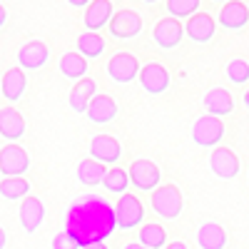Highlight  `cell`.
Here are the masks:
<instances>
[{
	"instance_id": "cell-1",
	"label": "cell",
	"mask_w": 249,
	"mask_h": 249,
	"mask_svg": "<svg viewBox=\"0 0 249 249\" xmlns=\"http://www.w3.org/2000/svg\"><path fill=\"white\" fill-rule=\"evenodd\" d=\"M117 227V210L97 195L80 197L65 217V232L80 244V249L100 244L112 237Z\"/></svg>"
},
{
	"instance_id": "cell-2",
	"label": "cell",
	"mask_w": 249,
	"mask_h": 249,
	"mask_svg": "<svg viewBox=\"0 0 249 249\" xmlns=\"http://www.w3.org/2000/svg\"><path fill=\"white\" fill-rule=\"evenodd\" d=\"M152 210L157 217L162 219H177L184 210V199L182 192L177 190L175 184H164L160 190L152 192Z\"/></svg>"
},
{
	"instance_id": "cell-3",
	"label": "cell",
	"mask_w": 249,
	"mask_h": 249,
	"mask_svg": "<svg viewBox=\"0 0 249 249\" xmlns=\"http://www.w3.org/2000/svg\"><path fill=\"white\" fill-rule=\"evenodd\" d=\"M192 140L197 147H217L224 140V122L214 115H202L195 124H192Z\"/></svg>"
},
{
	"instance_id": "cell-4",
	"label": "cell",
	"mask_w": 249,
	"mask_h": 249,
	"mask_svg": "<svg viewBox=\"0 0 249 249\" xmlns=\"http://www.w3.org/2000/svg\"><path fill=\"white\" fill-rule=\"evenodd\" d=\"M140 72H142V65L132 53H117L107 62V75L117 85H127V82L137 80Z\"/></svg>"
},
{
	"instance_id": "cell-5",
	"label": "cell",
	"mask_w": 249,
	"mask_h": 249,
	"mask_svg": "<svg viewBox=\"0 0 249 249\" xmlns=\"http://www.w3.org/2000/svg\"><path fill=\"white\" fill-rule=\"evenodd\" d=\"M130 179H132V187L140 192H155L160 190V167L152 162V160H135L130 164Z\"/></svg>"
},
{
	"instance_id": "cell-6",
	"label": "cell",
	"mask_w": 249,
	"mask_h": 249,
	"mask_svg": "<svg viewBox=\"0 0 249 249\" xmlns=\"http://www.w3.org/2000/svg\"><path fill=\"white\" fill-rule=\"evenodd\" d=\"M30 170V157L20 144H5L0 150V175L3 177H23Z\"/></svg>"
},
{
	"instance_id": "cell-7",
	"label": "cell",
	"mask_w": 249,
	"mask_h": 249,
	"mask_svg": "<svg viewBox=\"0 0 249 249\" xmlns=\"http://www.w3.org/2000/svg\"><path fill=\"white\" fill-rule=\"evenodd\" d=\"M115 210H117V227H120V230H135V227H140L142 219H144L142 202L135 195H130V192L120 195Z\"/></svg>"
},
{
	"instance_id": "cell-8",
	"label": "cell",
	"mask_w": 249,
	"mask_h": 249,
	"mask_svg": "<svg viewBox=\"0 0 249 249\" xmlns=\"http://www.w3.org/2000/svg\"><path fill=\"white\" fill-rule=\"evenodd\" d=\"M18 65L23 68V70H40V68H45L48 65V60H50V48L43 43V40H30V43L25 45H20L18 50Z\"/></svg>"
},
{
	"instance_id": "cell-9",
	"label": "cell",
	"mask_w": 249,
	"mask_h": 249,
	"mask_svg": "<svg viewBox=\"0 0 249 249\" xmlns=\"http://www.w3.org/2000/svg\"><path fill=\"white\" fill-rule=\"evenodd\" d=\"M152 37H155L157 48H162V50H175V48L182 43V37H184V25L179 23L177 18L167 15V18H162L160 23L155 25Z\"/></svg>"
},
{
	"instance_id": "cell-10",
	"label": "cell",
	"mask_w": 249,
	"mask_h": 249,
	"mask_svg": "<svg viewBox=\"0 0 249 249\" xmlns=\"http://www.w3.org/2000/svg\"><path fill=\"white\" fill-rule=\"evenodd\" d=\"M140 85L142 90L147 92V95H162V92H167L170 88V72L164 70L160 62H150V65H142V72H140Z\"/></svg>"
},
{
	"instance_id": "cell-11",
	"label": "cell",
	"mask_w": 249,
	"mask_h": 249,
	"mask_svg": "<svg viewBox=\"0 0 249 249\" xmlns=\"http://www.w3.org/2000/svg\"><path fill=\"white\" fill-rule=\"evenodd\" d=\"M210 170L219 179H234L239 175V157L230 147H214L210 155Z\"/></svg>"
},
{
	"instance_id": "cell-12",
	"label": "cell",
	"mask_w": 249,
	"mask_h": 249,
	"mask_svg": "<svg viewBox=\"0 0 249 249\" xmlns=\"http://www.w3.org/2000/svg\"><path fill=\"white\" fill-rule=\"evenodd\" d=\"M110 33L117 37V40H132L142 33V18L140 13L124 8L120 13H115L112 23H110Z\"/></svg>"
},
{
	"instance_id": "cell-13",
	"label": "cell",
	"mask_w": 249,
	"mask_h": 249,
	"mask_svg": "<svg viewBox=\"0 0 249 249\" xmlns=\"http://www.w3.org/2000/svg\"><path fill=\"white\" fill-rule=\"evenodd\" d=\"M90 157L102 164H115L122 157V144L112 135H95L90 142Z\"/></svg>"
},
{
	"instance_id": "cell-14",
	"label": "cell",
	"mask_w": 249,
	"mask_h": 249,
	"mask_svg": "<svg viewBox=\"0 0 249 249\" xmlns=\"http://www.w3.org/2000/svg\"><path fill=\"white\" fill-rule=\"evenodd\" d=\"M112 18H115L112 0H92V3L85 8V18H82V23H85V28L90 33H97L105 25H110Z\"/></svg>"
},
{
	"instance_id": "cell-15",
	"label": "cell",
	"mask_w": 249,
	"mask_h": 249,
	"mask_svg": "<svg viewBox=\"0 0 249 249\" xmlns=\"http://www.w3.org/2000/svg\"><path fill=\"white\" fill-rule=\"evenodd\" d=\"M18 219H20V227L28 232V234H35L40 230V224H43L45 219V207L43 202H40L37 197H25L23 204H20V210H18Z\"/></svg>"
},
{
	"instance_id": "cell-16",
	"label": "cell",
	"mask_w": 249,
	"mask_h": 249,
	"mask_svg": "<svg viewBox=\"0 0 249 249\" xmlns=\"http://www.w3.org/2000/svg\"><path fill=\"white\" fill-rule=\"evenodd\" d=\"M217 20H219V25L227 28V30H242L249 23V8L242 3V0H230V3L222 5Z\"/></svg>"
},
{
	"instance_id": "cell-17",
	"label": "cell",
	"mask_w": 249,
	"mask_h": 249,
	"mask_svg": "<svg viewBox=\"0 0 249 249\" xmlns=\"http://www.w3.org/2000/svg\"><path fill=\"white\" fill-rule=\"evenodd\" d=\"M214 30H217V23L210 13H197L187 20V25H184V33L190 35V40H195V43H210L214 37Z\"/></svg>"
},
{
	"instance_id": "cell-18",
	"label": "cell",
	"mask_w": 249,
	"mask_h": 249,
	"mask_svg": "<svg viewBox=\"0 0 249 249\" xmlns=\"http://www.w3.org/2000/svg\"><path fill=\"white\" fill-rule=\"evenodd\" d=\"M25 88H28V80H25V70L23 68H10V70L3 72L0 92H3V100H8L10 105L25 95Z\"/></svg>"
},
{
	"instance_id": "cell-19",
	"label": "cell",
	"mask_w": 249,
	"mask_h": 249,
	"mask_svg": "<svg viewBox=\"0 0 249 249\" xmlns=\"http://www.w3.org/2000/svg\"><path fill=\"white\" fill-rule=\"evenodd\" d=\"M202 105H204L207 115L227 117V115H232V110H234V100H232V95L227 92L224 88H212L210 92H204Z\"/></svg>"
},
{
	"instance_id": "cell-20",
	"label": "cell",
	"mask_w": 249,
	"mask_h": 249,
	"mask_svg": "<svg viewBox=\"0 0 249 249\" xmlns=\"http://www.w3.org/2000/svg\"><path fill=\"white\" fill-rule=\"evenodd\" d=\"M95 95H97V82L92 77L77 80L75 88L70 90V107H72V112H77V115L88 112V107H90V102H92Z\"/></svg>"
},
{
	"instance_id": "cell-21",
	"label": "cell",
	"mask_w": 249,
	"mask_h": 249,
	"mask_svg": "<svg viewBox=\"0 0 249 249\" xmlns=\"http://www.w3.org/2000/svg\"><path fill=\"white\" fill-rule=\"evenodd\" d=\"M197 244L199 249H227L230 244V237H227L224 227L222 224H214V222H207L197 230Z\"/></svg>"
},
{
	"instance_id": "cell-22",
	"label": "cell",
	"mask_w": 249,
	"mask_h": 249,
	"mask_svg": "<svg viewBox=\"0 0 249 249\" xmlns=\"http://www.w3.org/2000/svg\"><path fill=\"white\" fill-rule=\"evenodd\" d=\"M88 117L95 124H107L117 117V102L110 95H95L90 107H88Z\"/></svg>"
},
{
	"instance_id": "cell-23",
	"label": "cell",
	"mask_w": 249,
	"mask_h": 249,
	"mask_svg": "<svg viewBox=\"0 0 249 249\" xmlns=\"http://www.w3.org/2000/svg\"><path fill=\"white\" fill-rule=\"evenodd\" d=\"M25 120L15 107H3L0 110V135L3 140H20L25 135Z\"/></svg>"
},
{
	"instance_id": "cell-24",
	"label": "cell",
	"mask_w": 249,
	"mask_h": 249,
	"mask_svg": "<svg viewBox=\"0 0 249 249\" xmlns=\"http://www.w3.org/2000/svg\"><path fill=\"white\" fill-rule=\"evenodd\" d=\"M107 172L110 170L102 162H97V160H82L77 164V179H80V184H85V187L102 184V182H105V177H107Z\"/></svg>"
},
{
	"instance_id": "cell-25",
	"label": "cell",
	"mask_w": 249,
	"mask_h": 249,
	"mask_svg": "<svg viewBox=\"0 0 249 249\" xmlns=\"http://www.w3.org/2000/svg\"><path fill=\"white\" fill-rule=\"evenodd\" d=\"M60 72L65 75L68 80H82L88 75V57L80 53H65L60 57Z\"/></svg>"
},
{
	"instance_id": "cell-26",
	"label": "cell",
	"mask_w": 249,
	"mask_h": 249,
	"mask_svg": "<svg viewBox=\"0 0 249 249\" xmlns=\"http://www.w3.org/2000/svg\"><path fill=\"white\" fill-rule=\"evenodd\" d=\"M30 195V182L25 177H3L0 182V197L13 202V199H23Z\"/></svg>"
},
{
	"instance_id": "cell-27",
	"label": "cell",
	"mask_w": 249,
	"mask_h": 249,
	"mask_svg": "<svg viewBox=\"0 0 249 249\" xmlns=\"http://www.w3.org/2000/svg\"><path fill=\"white\" fill-rule=\"evenodd\" d=\"M105 40H102L97 33H90V30H85L80 37H77V53L80 55H85L88 60H95V57H100L102 53H105Z\"/></svg>"
},
{
	"instance_id": "cell-28",
	"label": "cell",
	"mask_w": 249,
	"mask_h": 249,
	"mask_svg": "<svg viewBox=\"0 0 249 249\" xmlns=\"http://www.w3.org/2000/svg\"><path fill=\"white\" fill-rule=\"evenodd\" d=\"M137 239H140L142 247H147V249H164L167 247V232H164V227H160V224L140 227Z\"/></svg>"
},
{
	"instance_id": "cell-29",
	"label": "cell",
	"mask_w": 249,
	"mask_h": 249,
	"mask_svg": "<svg viewBox=\"0 0 249 249\" xmlns=\"http://www.w3.org/2000/svg\"><path fill=\"white\" fill-rule=\"evenodd\" d=\"M130 184H132L130 175L124 172V170H120V167H112V170L107 172L105 182H102V187H105V190H107L110 195H124Z\"/></svg>"
},
{
	"instance_id": "cell-30",
	"label": "cell",
	"mask_w": 249,
	"mask_h": 249,
	"mask_svg": "<svg viewBox=\"0 0 249 249\" xmlns=\"http://www.w3.org/2000/svg\"><path fill=\"white\" fill-rule=\"evenodd\" d=\"M199 3L202 0H167V15L177 18V20H190L192 15L199 13Z\"/></svg>"
},
{
	"instance_id": "cell-31",
	"label": "cell",
	"mask_w": 249,
	"mask_h": 249,
	"mask_svg": "<svg viewBox=\"0 0 249 249\" xmlns=\"http://www.w3.org/2000/svg\"><path fill=\"white\" fill-rule=\"evenodd\" d=\"M227 77H230V82H234V85H244V82H249V62L237 57V60H230L227 62Z\"/></svg>"
},
{
	"instance_id": "cell-32",
	"label": "cell",
	"mask_w": 249,
	"mask_h": 249,
	"mask_svg": "<svg viewBox=\"0 0 249 249\" xmlns=\"http://www.w3.org/2000/svg\"><path fill=\"white\" fill-rule=\"evenodd\" d=\"M50 247H53V249H80V244H77L68 232H57V234L53 237Z\"/></svg>"
},
{
	"instance_id": "cell-33",
	"label": "cell",
	"mask_w": 249,
	"mask_h": 249,
	"mask_svg": "<svg viewBox=\"0 0 249 249\" xmlns=\"http://www.w3.org/2000/svg\"><path fill=\"white\" fill-rule=\"evenodd\" d=\"M68 3H70L72 8H88V5L92 3V0H68Z\"/></svg>"
},
{
	"instance_id": "cell-34",
	"label": "cell",
	"mask_w": 249,
	"mask_h": 249,
	"mask_svg": "<svg viewBox=\"0 0 249 249\" xmlns=\"http://www.w3.org/2000/svg\"><path fill=\"white\" fill-rule=\"evenodd\" d=\"M5 23H8V10L0 8V28H5Z\"/></svg>"
},
{
	"instance_id": "cell-35",
	"label": "cell",
	"mask_w": 249,
	"mask_h": 249,
	"mask_svg": "<svg viewBox=\"0 0 249 249\" xmlns=\"http://www.w3.org/2000/svg\"><path fill=\"white\" fill-rule=\"evenodd\" d=\"M164 249H187V244H184V242H170Z\"/></svg>"
},
{
	"instance_id": "cell-36",
	"label": "cell",
	"mask_w": 249,
	"mask_h": 249,
	"mask_svg": "<svg viewBox=\"0 0 249 249\" xmlns=\"http://www.w3.org/2000/svg\"><path fill=\"white\" fill-rule=\"evenodd\" d=\"M5 242H8V237H5V230H0V247L5 249Z\"/></svg>"
},
{
	"instance_id": "cell-37",
	"label": "cell",
	"mask_w": 249,
	"mask_h": 249,
	"mask_svg": "<svg viewBox=\"0 0 249 249\" xmlns=\"http://www.w3.org/2000/svg\"><path fill=\"white\" fill-rule=\"evenodd\" d=\"M122 249H147V247H142L140 242H135V244H127V247H122Z\"/></svg>"
},
{
	"instance_id": "cell-38",
	"label": "cell",
	"mask_w": 249,
	"mask_h": 249,
	"mask_svg": "<svg viewBox=\"0 0 249 249\" xmlns=\"http://www.w3.org/2000/svg\"><path fill=\"white\" fill-rule=\"evenodd\" d=\"M242 100H244V107H247V110H249V90H247V92H244V97H242Z\"/></svg>"
},
{
	"instance_id": "cell-39",
	"label": "cell",
	"mask_w": 249,
	"mask_h": 249,
	"mask_svg": "<svg viewBox=\"0 0 249 249\" xmlns=\"http://www.w3.org/2000/svg\"><path fill=\"white\" fill-rule=\"evenodd\" d=\"M144 3H147V5H152V3H160V0H144Z\"/></svg>"
},
{
	"instance_id": "cell-40",
	"label": "cell",
	"mask_w": 249,
	"mask_h": 249,
	"mask_svg": "<svg viewBox=\"0 0 249 249\" xmlns=\"http://www.w3.org/2000/svg\"><path fill=\"white\" fill-rule=\"evenodd\" d=\"M212 3H230V0H212Z\"/></svg>"
}]
</instances>
